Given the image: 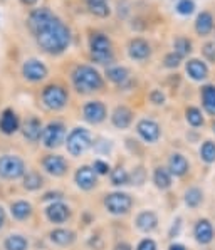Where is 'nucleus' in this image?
Masks as SVG:
<instances>
[{
  "label": "nucleus",
  "instance_id": "nucleus-39",
  "mask_svg": "<svg viewBox=\"0 0 215 250\" xmlns=\"http://www.w3.org/2000/svg\"><path fill=\"white\" fill-rule=\"evenodd\" d=\"M91 167H93V170L96 171V175L98 176H106L111 173V165L103 158H96Z\"/></svg>",
  "mask_w": 215,
  "mask_h": 250
},
{
  "label": "nucleus",
  "instance_id": "nucleus-34",
  "mask_svg": "<svg viewBox=\"0 0 215 250\" xmlns=\"http://www.w3.org/2000/svg\"><path fill=\"white\" fill-rule=\"evenodd\" d=\"M185 119L192 128H200V126H203V123H205L202 111L195 106H188L185 109Z\"/></svg>",
  "mask_w": 215,
  "mask_h": 250
},
{
  "label": "nucleus",
  "instance_id": "nucleus-26",
  "mask_svg": "<svg viewBox=\"0 0 215 250\" xmlns=\"http://www.w3.org/2000/svg\"><path fill=\"white\" fill-rule=\"evenodd\" d=\"M151 182L155 185L158 190L165 191L168 188H172V182H173V176L172 173L168 171V168L165 167H155L153 170V175H151Z\"/></svg>",
  "mask_w": 215,
  "mask_h": 250
},
{
  "label": "nucleus",
  "instance_id": "nucleus-10",
  "mask_svg": "<svg viewBox=\"0 0 215 250\" xmlns=\"http://www.w3.org/2000/svg\"><path fill=\"white\" fill-rule=\"evenodd\" d=\"M44 215H45V218H47L49 224L63 225V224H66L69 218H71L72 211H71V207H69L67 203H64L63 200H59V202L49 203V205L44 208Z\"/></svg>",
  "mask_w": 215,
  "mask_h": 250
},
{
  "label": "nucleus",
  "instance_id": "nucleus-8",
  "mask_svg": "<svg viewBox=\"0 0 215 250\" xmlns=\"http://www.w3.org/2000/svg\"><path fill=\"white\" fill-rule=\"evenodd\" d=\"M67 129L63 121H51L44 126L41 134V143L45 149H56L66 141Z\"/></svg>",
  "mask_w": 215,
  "mask_h": 250
},
{
  "label": "nucleus",
  "instance_id": "nucleus-37",
  "mask_svg": "<svg viewBox=\"0 0 215 250\" xmlns=\"http://www.w3.org/2000/svg\"><path fill=\"white\" fill-rule=\"evenodd\" d=\"M93 149L98 155L106 156L113 151V143L106 138H96V140H93Z\"/></svg>",
  "mask_w": 215,
  "mask_h": 250
},
{
  "label": "nucleus",
  "instance_id": "nucleus-18",
  "mask_svg": "<svg viewBox=\"0 0 215 250\" xmlns=\"http://www.w3.org/2000/svg\"><path fill=\"white\" fill-rule=\"evenodd\" d=\"M49 240L52 242L57 247H71V245L76 244L78 240V233L71 229H64V227H57V229H52L49 232Z\"/></svg>",
  "mask_w": 215,
  "mask_h": 250
},
{
  "label": "nucleus",
  "instance_id": "nucleus-29",
  "mask_svg": "<svg viewBox=\"0 0 215 250\" xmlns=\"http://www.w3.org/2000/svg\"><path fill=\"white\" fill-rule=\"evenodd\" d=\"M202 106L205 109L207 114L210 116H215V86L214 84H207V86L202 87Z\"/></svg>",
  "mask_w": 215,
  "mask_h": 250
},
{
  "label": "nucleus",
  "instance_id": "nucleus-25",
  "mask_svg": "<svg viewBox=\"0 0 215 250\" xmlns=\"http://www.w3.org/2000/svg\"><path fill=\"white\" fill-rule=\"evenodd\" d=\"M185 71L192 81H205L209 78V67L200 59H188L185 64Z\"/></svg>",
  "mask_w": 215,
  "mask_h": 250
},
{
  "label": "nucleus",
  "instance_id": "nucleus-45",
  "mask_svg": "<svg viewBox=\"0 0 215 250\" xmlns=\"http://www.w3.org/2000/svg\"><path fill=\"white\" fill-rule=\"evenodd\" d=\"M150 101H151L153 104H156V106H161V104H165L167 98H165V94L160 89H153L151 92H150Z\"/></svg>",
  "mask_w": 215,
  "mask_h": 250
},
{
  "label": "nucleus",
  "instance_id": "nucleus-49",
  "mask_svg": "<svg viewBox=\"0 0 215 250\" xmlns=\"http://www.w3.org/2000/svg\"><path fill=\"white\" fill-rule=\"evenodd\" d=\"M5 220H7V215H5V210L0 207V230L3 229V225H5Z\"/></svg>",
  "mask_w": 215,
  "mask_h": 250
},
{
  "label": "nucleus",
  "instance_id": "nucleus-31",
  "mask_svg": "<svg viewBox=\"0 0 215 250\" xmlns=\"http://www.w3.org/2000/svg\"><path fill=\"white\" fill-rule=\"evenodd\" d=\"M5 250H29V240L22 233H10L3 240Z\"/></svg>",
  "mask_w": 215,
  "mask_h": 250
},
{
  "label": "nucleus",
  "instance_id": "nucleus-6",
  "mask_svg": "<svg viewBox=\"0 0 215 250\" xmlns=\"http://www.w3.org/2000/svg\"><path fill=\"white\" fill-rule=\"evenodd\" d=\"M41 101L45 109L63 111L69 103V94L66 87H63L61 84H49L41 92Z\"/></svg>",
  "mask_w": 215,
  "mask_h": 250
},
{
  "label": "nucleus",
  "instance_id": "nucleus-5",
  "mask_svg": "<svg viewBox=\"0 0 215 250\" xmlns=\"http://www.w3.org/2000/svg\"><path fill=\"white\" fill-rule=\"evenodd\" d=\"M103 205L105 210L113 217H123V215H128L133 208V197L126 191L116 190L106 193L103 198Z\"/></svg>",
  "mask_w": 215,
  "mask_h": 250
},
{
  "label": "nucleus",
  "instance_id": "nucleus-14",
  "mask_svg": "<svg viewBox=\"0 0 215 250\" xmlns=\"http://www.w3.org/2000/svg\"><path fill=\"white\" fill-rule=\"evenodd\" d=\"M74 183L79 190L83 191H91L98 187L99 183V176L96 175V171L93 170V167L89 165H83L79 167L74 173Z\"/></svg>",
  "mask_w": 215,
  "mask_h": 250
},
{
  "label": "nucleus",
  "instance_id": "nucleus-7",
  "mask_svg": "<svg viewBox=\"0 0 215 250\" xmlns=\"http://www.w3.org/2000/svg\"><path fill=\"white\" fill-rule=\"evenodd\" d=\"M27 173L25 161L17 155H2L0 156V178L7 182L22 180Z\"/></svg>",
  "mask_w": 215,
  "mask_h": 250
},
{
  "label": "nucleus",
  "instance_id": "nucleus-17",
  "mask_svg": "<svg viewBox=\"0 0 215 250\" xmlns=\"http://www.w3.org/2000/svg\"><path fill=\"white\" fill-rule=\"evenodd\" d=\"M42 129H44L42 121L39 118H36V116L27 118L25 121L21 125L22 136H24V140H27L29 143H37V141H41Z\"/></svg>",
  "mask_w": 215,
  "mask_h": 250
},
{
  "label": "nucleus",
  "instance_id": "nucleus-48",
  "mask_svg": "<svg viewBox=\"0 0 215 250\" xmlns=\"http://www.w3.org/2000/svg\"><path fill=\"white\" fill-rule=\"evenodd\" d=\"M168 250H187V247L183 244H178V242H173V244H170V247Z\"/></svg>",
  "mask_w": 215,
  "mask_h": 250
},
{
  "label": "nucleus",
  "instance_id": "nucleus-50",
  "mask_svg": "<svg viewBox=\"0 0 215 250\" xmlns=\"http://www.w3.org/2000/svg\"><path fill=\"white\" fill-rule=\"evenodd\" d=\"M24 5H34V3H37V0H21Z\"/></svg>",
  "mask_w": 215,
  "mask_h": 250
},
{
  "label": "nucleus",
  "instance_id": "nucleus-28",
  "mask_svg": "<svg viewBox=\"0 0 215 250\" xmlns=\"http://www.w3.org/2000/svg\"><path fill=\"white\" fill-rule=\"evenodd\" d=\"M44 187V176L37 170H27L22 178V188L27 191H39Z\"/></svg>",
  "mask_w": 215,
  "mask_h": 250
},
{
  "label": "nucleus",
  "instance_id": "nucleus-1",
  "mask_svg": "<svg viewBox=\"0 0 215 250\" xmlns=\"http://www.w3.org/2000/svg\"><path fill=\"white\" fill-rule=\"evenodd\" d=\"M27 25L37 45L49 56H59L71 44L69 27L47 7L34 9L27 17Z\"/></svg>",
  "mask_w": 215,
  "mask_h": 250
},
{
  "label": "nucleus",
  "instance_id": "nucleus-19",
  "mask_svg": "<svg viewBox=\"0 0 215 250\" xmlns=\"http://www.w3.org/2000/svg\"><path fill=\"white\" fill-rule=\"evenodd\" d=\"M21 129V119H19L17 113L10 107L2 111L0 114V133L5 136H12Z\"/></svg>",
  "mask_w": 215,
  "mask_h": 250
},
{
  "label": "nucleus",
  "instance_id": "nucleus-21",
  "mask_svg": "<svg viewBox=\"0 0 215 250\" xmlns=\"http://www.w3.org/2000/svg\"><path fill=\"white\" fill-rule=\"evenodd\" d=\"M128 56L133 61H147L151 56V45L141 37H134L128 44Z\"/></svg>",
  "mask_w": 215,
  "mask_h": 250
},
{
  "label": "nucleus",
  "instance_id": "nucleus-51",
  "mask_svg": "<svg viewBox=\"0 0 215 250\" xmlns=\"http://www.w3.org/2000/svg\"><path fill=\"white\" fill-rule=\"evenodd\" d=\"M212 129H214V133H215V119H214V123H212Z\"/></svg>",
  "mask_w": 215,
  "mask_h": 250
},
{
  "label": "nucleus",
  "instance_id": "nucleus-22",
  "mask_svg": "<svg viewBox=\"0 0 215 250\" xmlns=\"http://www.w3.org/2000/svg\"><path fill=\"white\" fill-rule=\"evenodd\" d=\"M106 79L118 87H128L131 83V74L125 66H109L106 69Z\"/></svg>",
  "mask_w": 215,
  "mask_h": 250
},
{
  "label": "nucleus",
  "instance_id": "nucleus-43",
  "mask_svg": "<svg viewBox=\"0 0 215 250\" xmlns=\"http://www.w3.org/2000/svg\"><path fill=\"white\" fill-rule=\"evenodd\" d=\"M134 250H158V245H156V242L153 240L151 237H145L138 242V245Z\"/></svg>",
  "mask_w": 215,
  "mask_h": 250
},
{
  "label": "nucleus",
  "instance_id": "nucleus-44",
  "mask_svg": "<svg viewBox=\"0 0 215 250\" xmlns=\"http://www.w3.org/2000/svg\"><path fill=\"white\" fill-rule=\"evenodd\" d=\"M202 52H203V56H205V59L209 61V62L215 64V44H214V42H207V44L203 45Z\"/></svg>",
  "mask_w": 215,
  "mask_h": 250
},
{
  "label": "nucleus",
  "instance_id": "nucleus-16",
  "mask_svg": "<svg viewBox=\"0 0 215 250\" xmlns=\"http://www.w3.org/2000/svg\"><path fill=\"white\" fill-rule=\"evenodd\" d=\"M215 237L214 225L209 218H198L194 225V238L200 245H209Z\"/></svg>",
  "mask_w": 215,
  "mask_h": 250
},
{
  "label": "nucleus",
  "instance_id": "nucleus-41",
  "mask_svg": "<svg viewBox=\"0 0 215 250\" xmlns=\"http://www.w3.org/2000/svg\"><path fill=\"white\" fill-rule=\"evenodd\" d=\"M180 62H182V57H180L178 54H175V52L167 54V56H165V59H163V66L167 67V69H175V67H178V66H180Z\"/></svg>",
  "mask_w": 215,
  "mask_h": 250
},
{
  "label": "nucleus",
  "instance_id": "nucleus-30",
  "mask_svg": "<svg viewBox=\"0 0 215 250\" xmlns=\"http://www.w3.org/2000/svg\"><path fill=\"white\" fill-rule=\"evenodd\" d=\"M183 203L188 207V208L195 210L203 203V191L198 187H190L185 190L183 193Z\"/></svg>",
  "mask_w": 215,
  "mask_h": 250
},
{
  "label": "nucleus",
  "instance_id": "nucleus-13",
  "mask_svg": "<svg viewBox=\"0 0 215 250\" xmlns=\"http://www.w3.org/2000/svg\"><path fill=\"white\" fill-rule=\"evenodd\" d=\"M22 76L29 83H41L49 76V69L39 59H27L22 64Z\"/></svg>",
  "mask_w": 215,
  "mask_h": 250
},
{
  "label": "nucleus",
  "instance_id": "nucleus-24",
  "mask_svg": "<svg viewBox=\"0 0 215 250\" xmlns=\"http://www.w3.org/2000/svg\"><path fill=\"white\" fill-rule=\"evenodd\" d=\"M10 215H12L14 220L17 222H25L32 217L34 213V207L30 202L27 200H15V202L10 203Z\"/></svg>",
  "mask_w": 215,
  "mask_h": 250
},
{
  "label": "nucleus",
  "instance_id": "nucleus-23",
  "mask_svg": "<svg viewBox=\"0 0 215 250\" xmlns=\"http://www.w3.org/2000/svg\"><path fill=\"white\" fill-rule=\"evenodd\" d=\"M111 125L116 129H128L133 125V111L128 106H116L111 113Z\"/></svg>",
  "mask_w": 215,
  "mask_h": 250
},
{
  "label": "nucleus",
  "instance_id": "nucleus-40",
  "mask_svg": "<svg viewBox=\"0 0 215 250\" xmlns=\"http://www.w3.org/2000/svg\"><path fill=\"white\" fill-rule=\"evenodd\" d=\"M175 9L180 15H192L195 12V2L194 0H178Z\"/></svg>",
  "mask_w": 215,
  "mask_h": 250
},
{
  "label": "nucleus",
  "instance_id": "nucleus-33",
  "mask_svg": "<svg viewBox=\"0 0 215 250\" xmlns=\"http://www.w3.org/2000/svg\"><path fill=\"white\" fill-rule=\"evenodd\" d=\"M87 5V10L96 17H108L109 15V5H108V0H84Z\"/></svg>",
  "mask_w": 215,
  "mask_h": 250
},
{
  "label": "nucleus",
  "instance_id": "nucleus-35",
  "mask_svg": "<svg viewBox=\"0 0 215 250\" xmlns=\"http://www.w3.org/2000/svg\"><path fill=\"white\" fill-rule=\"evenodd\" d=\"M198 153H200V160L203 163H207V165L215 163V141H210V140L203 141Z\"/></svg>",
  "mask_w": 215,
  "mask_h": 250
},
{
  "label": "nucleus",
  "instance_id": "nucleus-12",
  "mask_svg": "<svg viewBox=\"0 0 215 250\" xmlns=\"http://www.w3.org/2000/svg\"><path fill=\"white\" fill-rule=\"evenodd\" d=\"M83 118H84V121L89 123V125H94V126L101 125L108 118L106 104L103 101H98V99L87 101L86 104L83 106Z\"/></svg>",
  "mask_w": 215,
  "mask_h": 250
},
{
  "label": "nucleus",
  "instance_id": "nucleus-47",
  "mask_svg": "<svg viewBox=\"0 0 215 250\" xmlns=\"http://www.w3.org/2000/svg\"><path fill=\"white\" fill-rule=\"evenodd\" d=\"M113 250H133V247H131V244H129V242L120 240V242H116V244H114Z\"/></svg>",
  "mask_w": 215,
  "mask_h": 250
},
{
  "label": "nucleus",
  "instance_id": "nucleus-9",
  "mask_svg": "<svg viewBox=\"0 0 215 250\" xmlns=\"http://www.w3.org/2000/svg\"><path fill=\"white\" fill-rule=\"evenodd\" d=\"M41 167L47 175L54 176V178H63L69 171V161L61 155L49 153L41 158Z\"/></svg>",
  "mask_w": 215,
  "mask_h": 250
},
{
  "label": "nucleus",
  "instance_id": "nucleus-2",
  "mask_svg": "<svg viewBox=\"0 0 215 250\" xmlns=\"http://www.w3.org/2000/svg\"><path fill=\"white\" fill-rule=\"evenodd\" d=\"M71 81L79 94H93V92L103 91V87H105L103 74L89 64H81L76 67L71 74Z\"/></svg>",
  "mask_w": 215,
  "mask_h": 250
},
{
  "label": "nucleus",
  "instance_id": "nucleus-27",
  "mask_svg": "<svg viewBox=\"0 0 215 250\" xmlns=\"http://www.w3.org/2000/svg\"><path fill=\"white\" fill-rule=\"evenodd\" d=\"M214 25H215L214 15L210 12H207V10H203V12L197 15V21H195V32H197L198 36L205 37L214 30Z\"/></svg>",
  "mask_w": 215,
  "mask_h": 250
},
{
  "label": "nucleus",
  "instance_id": "nucleus-32",
  "mask_svg": "<svg viewBox=\"0 0 215 250\" xmlns=\"http://www.w3.org/2000/svg\"><path fill=\"white\" fill-rule=\"evenodd\" d=\"M109 180H111V185H113V187L123 188V187H126V185H129V171L126 170L125 167L111 168Z\"/></svg>",
  "mask_w": 215,
  "mask_h": 250
},
{
  "label": "nucleus",
  "instance_id": "nucleus-3",
  "mask_svg": "<svg viewBox=\"0 0 215 250\" xmlns=\"http://www.w3.org/2000/svg\"><path fill=\"white\" fill-rule=\"evenodd\" d=\"M89 52L96 64L111 66L114 62V49L109 37L103 32H94L89 37Z\"/></svg>",
  "mask_w": 215,
  "mask_h": 250
},
{
  "label": "nucleus",
  "instance_id": "nucleus-46",
  "mask_svg": "<svg viewBox=\"0 0 215 250\" xmlns=\"http://www.w3.org/2000/svg\"><path fill=\"white\" fill-rule=\"evenodd\" d=\"M63 198H64V195L61 193V191H47V193L42 197V202L52 203V202H59V200H63Z\"/></svg>",
  "mask_w": 215,
  "mask_h": 250
},
{
  "label": "nucleus",
  "instance_id": "nucleus-38",
  "mask_svg": "<svg viewBox=\"0 0 215 250\" xmlns=\"http://www.w3.org/2000/svg\"><path fill=\"white\" fill-rule=\"evenodd\" d=\"M147 176H148V173L143 167H136L131 173H129V185L141 187V185L147 182Z\"/></svg>",
  "mask_w": 215,
  "mask_h": 250
},
{
  "label": "nucleus",
  "instance_id": "nucleus-4",
  "mask_svg": "<svg viewBox=\"0 0 215 250\" xmlns=\"http://www.w3.org/2000/svg\"><path fill=\"white\" fill-rule=\"evenodd\" d=\"M66 149L72 158H81L93 148V134L83 126H76L66 136Z\"/></svg>",
  "mask_w": 215,
  "mask_h": 250
},
{
  "label": "nucleus",
  "instance_id": "nucleus-20",
  "mask_svg": "<svg viewBox=\"0 0 215 250\" xmlns=\"http://www.w3.org/2000/svg\"><path fill=\"white\" fill-rule=\"evenodd\" d=\"M167 168H168V171L172 173V176H175V178H183L188 173V170H190V163H188L187 156L182 155V153H172V155L168 156Z\"/></svg>",
  "mask_w": 215,
  "mask_h": 250
},
{
  "label": "nucleus",
  "instance_id": "nucleus-11",
  "mask_svg": "<svg viewBox=\"0 0 215 250\" xmlns=\"http://www.w3.org/2000/svg\"><path fill=\"white\" fill-rule=\"evenodd\" d=\"M136 133L145 143L155 145L161 138V126L155 121V119L143 118L136 123Z\"/></svg>",
  "mask_w": 215,
  "mask_h": 250
},
{
  "label": "nucleus",
  "instance_id": "nucleus-42",
  "mask_svg": "<svg viewBox=\"0 0 215 250\" xmlns=\"http://www.w3.org/2000/svg\"><path fill=\"white\" fill-rule=\"evenodd\" d=\"M183 229V218L182 217H176L170 225V230H168V238H176L182 233Z\"/></svg>",
  "mask_w": 215,
  "mask_h": 250
},
{
  "label": "nucleus",
  "instance_id": "nucleus-36",
  "mask_svg": "<svg viewBox=\"0 0 215 250\" xmlns=\"http://www.w3.org/2000/svg\"><path fill=\"white\" fill-rule=\"evenodd\" d=\"M173 52L178 54L180 57H187L188 54L192 52V41L187 39V37L180 36V37H175L173 41Z\"/></svg>",
  "mask_w": 215,
  "mask_h": 250
},
{
  "label": "nucleus",
  "instance_id": "nucleus-15",
  "mask_svg": "<svg viewBox=\"0 0 215 250\" xmlns=\"http://www.w3.org/2000/svg\"><path fill=\"white\" fill-rule=\"evenodd\" d=\"M134 227L138 229V232L145 233H153L158 229V215L153 210H141L140 213L134 217Z\"/></svg>",
  "mask_w": 215,
  "mask_h": 250
}]
</instances>
